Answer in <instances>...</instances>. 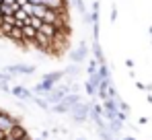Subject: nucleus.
I'll return each mask as SVG.
<instances>
[{"instance_id": "nucleus-11", "label": "nucleus", "mask_w": 152, "mask_h": 140, "mask_svg": "<svg viewBox=\"0 0 152 140\" xmlns=\"http://www.w3.org/2000/svg\"><path fill=\"white\" fill-rule=\"evenodd\" d=\"M107 126H109L107 130H109V132H111L113 136H115V134H119V132L124 130V122H121V119H117V117L109 119V124H107Z\"/></svg>"}, {"instance_id": "nucleus-21", "label": "nucleus", "mask_w": 152, "mask_h": 140, "mask_svg": "<svg viewBox=\"0 0 152 140\" xmlns=\"http://www.w3.org/2000/svg\"><path fill=\"white\" fill-rule=\"evenodd\" d=\"M0 91H2V93H10V85H8L6 80H0Z\"/></svg>"}, {"instance_id": "nucleus-17", "label": "nucleus", "mask_w": 152, "mask_h": 140, "mask_svg": "<svg viewBox=\"0 0 152 140\" xmlns=\"http://www.w3.org/2000/svg\"><path fill=\"white\" fill-rule=\"evenodd\" d=\"M84 91H86V95H91V97H97V85L93 80H86L84 83Z\"/></svg>"}, {"instance_id": "nucleus-26", "label": "nucleus", "mask_w": 152, "mask_h": 140, "mask_svg": "<svg viewBox=\"0 0 152 140\" xmlns=\"http://www.w3.org/2000/svg\"><path fill=\"white\" fill-rule=\"evenodd\" d=\"M4 136H6V134H4V132L0 130V140H4Z\"/></svg>"}, {"instance_id": "nucleus-31", "label": "nucleus", "mask_w": 152, "mask_h": 140, "mask_svg": "<svg viewBox=\"0 0 152 140\" xmlns=\"http://www.w3.org/2000/svg\"><path fill=\"white\" fill-rule=\"evenodd\" d=\"M37 140H43V138H37Z\"/></svg>"}, {"instance_id": "nucleus-8", "label": "nucleus", "mask_w": 152, "mask_h": 140, "mask_svg": "<svg viewBox=\"0 0 152 140\" xmlns=\"http://www.w3.org/2000/svg\"><path fill=\"white\" fill-rule=\"evenodd\" d=\"M8 74H33L35 66H29V64H12V66H6Z\"/></svg>"}, {"instance_id": "nucleus-16", "label": "nucleus", "mask_w": 152, "mask_h": 140, "mask_svg": "<svg viewBox=\"0 0 152 140\" xmlns=\"http://www.w3.org/2000/svg\"><path fill=\"white\" fill-rule=\"evenodd\" d=\"M101 80H105V78H111V72H109V68H107V64H99V68H97V72H95Z\"/></svg>"}, {"instance_id": "nucleus-30", "label": "nucleus", "mask_w": 152, "mask_h": 140, "mask_svg": "<svg viewBox=\"0 0 152 140\" xmlns=\"http://www.w3.org/2000/svg\"><path fill=\"white\" fill-rule=\"evenodd\" d=\"M76 140H84V138H76Z\"/></svg>"}, {"instance_id": "nucleus-3", "label": "nucleus", "mask_w": 152, "mask_h": 140, "mask_svg": "<svg viewBox=\"0 0 152 140\" xmlns=\"http://www.w3.org/2000/svg\"><path fill=\"white\" fill-rule=\"evenodd\" d=\"M88 111H91V101H88V103L78 101L74 107L70 109V116H72V119H74L76 124H84V122L88 119Z\"/></svg>"}, {"instance_id": "nucleus-25", "label": "nucleus", "mask_w": 152, "mask_h": 140, "mask_svg": "<svg viewBox=\"0 0 152 140\" xmlns=\"http://www.w3.org/2000/svg\"><path fill=\"white\" fill-rule=\"evenodd\" d=\"M121 140H136L134 136H126V138H121Z\"/></svg>"}, {"instance_id": "nucleus-10", "label": "nucleus", "mask_w": 152, "mask_h": 140, "mask_svg": "<svg viewBox=\"0 0 152 140\" xmlns=\"http://www.w3.org/2000/svg\"><path fill=\"white\" fill-rule=\"evenodd\" d=\"M6 39H10V41H15V43H25V41H23L21 27H10V31L6 33Z\"/></svg>"}, {"instance_id": "nucleus-9", "label": "nucleus", "mask_w": 152, "mask_h": 140, "mask_svg": "<svg viewBox=\"0 0 152 140\" xmlns=\"http://www.w3.org/2000/svg\"><path fill=\"white\" fill-rule=\"evenodd\" d=\"M21 33H23V41H25V43H31V41L35 39V35H37V29L31 27V25H23V27H21Z\"/></svg>"}, {"instance_id": "nucleus-15", "label": "nucleus", "mask_w": 152, "mask_h": 140, "mask_svg": "<svg viewBox=\"0 0 152 140\" xmlns=\"http://www.w3.org/2000/svg\"><path fill=\"white\" fill-rule=\"evenodd\" d=\"M31 101H33L37 107H41L43 111H50V103H48L43 97H39V95H33V99H31Z\"/></svg>"}, {"instance_id": "nucleus-12", "label": "nucleus", "mask_w": 152, "mask_h": 140, "mask_svg": "<svg viewBox=\"0 0 152 140\" xmlns=\"http://www.w3.org/2000/svg\"><path fill=\"white\" fill-rule=\"evenodd\" d=\"M8 136H10V138H15V140H23V138H27L29 134H27V130L21 126V124H17V126L10 130V134H8Z\"/></svg>"}, {"instance_id": "nucleus-23", "label": "nucleus", "mask_w": 152, "mask_h": 140, "mask_svg": "<svg viewBox=\"0 0 152 140\" xmlns=\"http://www.w3.org/2000/svg\"><path fill=\"white\" fill-rule=\"evenodd\" d=\"M2 4H4V6H19L17 0H2Z\"/></svg>"}, {"instance_id": "nucleus-20", "label": "nucleus", "mask_w": 152, "mask_h": 140, "mask_svg": "<svg viewBox=\"0 0 152 140\" xmlns=\"http://www.w3.org/2000/svg\"><path fill=\"white\" fill-rule=\"evenodd\" d=\"M41 23H43L41 19H37V17H29V25H31V27H35L37 31H39V27H41Z\"/></svg>"}, {"instance_id": "nucleus-18", "label": "nucleus", "mask_w": 152, "mask_h": 140, "mask_svg": "<svg viewBox=\"0 0 152 140\" xmlns=\"http://www.w3.org/2000/svg\"><path fill=\"white\" fill-rule=\"evenodd\" d=\"M64 72H66V74H70V76H78V74H80V64H70Z\"/></svg>"}, {"instance_id": "nucleus-7", "label": "nucleus", "mask_w": 152, "mask_h": 140, "mask_svg": "<svg viewBox=\"0 0 152 140\" xmlns=\"http://www.w3.org/2000/svg\"><path fill=\"white\" fill-rule=\"evenodd\" d=\"M10 95H15V97L21 99V101H31V99H33L31 91H29L27 87H23V85H15V87H10Z\"/></svg>"}, {"instance_id": "nucleus-1", "label": "nucleus", "mask_w": 152, "mask_h": 140, "mask_svg": "<svg viewBox=\"0 0 152 140\" xmlns=\"http://www.w3.org/2000/svg\"><path fill=\"white\" fill-rule=\"evenodd\" d=\"M78 101H80V95H78V93H66V95H64V99H62L60 103L50 105V107H51V111H53V113L64 116V113H70V109L74 107Z\"/></svg>"}, {"instance_id": "nucleus-14", "label": "nucleus", "mask_w": 152, "mask_h": 140, "mask_svg": "<svg viewBox=\"0 0 152 140\" xmlns=\"http://www.w3.org/2000/svg\"><path fill=\"white\" fill-rule=\"evenodd\" d=\"M93 54H95V60H97L99 64H107L105 54H103V49H101V46H99V41H95V43H93Z\"/></svg>"}, {"instance_id": "nucleus-4", "label": "nucleus", "mask_w": 152, "mask_h": 140, "mask_svg": "<svg viewBox=\"0 0 152 140\" xmlns=\"http://www.w3.org/2000/svg\"><path fill=\"white\" fill-rule=\"evenodd\" d=\"M86 56H88V46H86V41H80V46L68 54V58H70L74 64H82V62L86 60Z\"/></svg>"}, {"instance_id": "nucleus-6", "label": "nucleus", "mask_w": 152, "mask_h": 140, "mask_svg": "<svg viewBox=\"0 0 152 140\" xmlns=\"http://www.w3.org/2000/svg\"><path fill=\"white\" fill-rule=\"evenodd\" d=\"M64 74H66L64 70H53V72H48V74L43 76V80H41V83H43V87L50 91L53 85H58V83L62 80V76H64Z\"/></svg>"}, {"instance_id": "nucleus-28", "label": "nucleus", "mask_w": 152, "mask_h": 140, "mask_svg": "<svg viewBox=\"0 0 152 140\" xmlns=\"http://www.w3.org/2000/svg\"><path fill=\"white\" fill-rule=\"evenodd\" d=\"M23 140H31V138H29V136H27V138H23Z\"/></svg>"}, {"instance_id": "nucleus-27", "label": "nucleus", "mask_w": 152, "mask_h": 140, "mask_svg": "<svg viewBox=\"0 0 152 140\" xmlns=\"http://www.w3.org/2000/svg\"><path fill=\"white\" fill-rule=\"evenodd\" d=\"M4 140H15V138H10V136H4Z\"/></svg>"}, {"instance_id": "nucleus-22", "label": "nucleus", "mask_w": 152, "mask_h": 140, "mask_svg": "<svg viewBox=\"0 0 152 140\" xmlns=\"http://www.w3.org/2000/svg\"><path fill=\"white\" fill-rule=\"evenodd\" d=\"M72 2H74V4H76V8H78L80 13H84V10H86V4H84L82 0H72Z\"/></svg>"}, {"instance_id": "nucleus-29", "label": "nucleus", "mask_w": 152, "mask_h": 140, "mask_svg": "<svg viewBox=\"0 0 152 140\" xmlns=\"http://www.w3.org/2000/svg\"><path fill=\"white\" fill-rule=\"evenodd\" d=\"M0 8H2V0H0Z\"/></svg>"}, {"instance_id": "nucleus-24", "label": "nucleus", "mask_w": 152, "mask_h": 140, "mask_svg": "<svg viewBox=\"0 0 152 140\" xmlns=\"http://www.w3.org/2000/svg\"><path fill=\"white\" fill-rule=\"evenodd\" d=\"M115 19H117V6L111 8V21H115Z\"/></svg>"}, {"instance_id": "nucleus-5", "label": "nucleus", "mask_w": 152, "mask_h": 140, "mask_svg": "<svg viewBox=\"0 0 152 140\" xmlns=\"http://www.w3.org/2000/svg\"><path fill=\"white\" fill-rule=\"evenodd\" d=\"M17 124H19V122L10 116V113H6V111H2V109H0V130H2L6 136L10 134V130H12Z\"/></svg>"}, {"instance_id": "nucleus-2", "label": "nucleus", "mask_w": 152, "mask_h": 140, "mask_svg": "<svg viewBox=\"0 0 152 140\" xmlns=\"http://www.w3.org/2000/svg\"><path fill=\"white\" fill-rule=\"evenodd\" d=\"M66 93H70V83H68V85H53L50 91L45 93V101H48L50 105H56V103H60V101L64 99Z\"/></svg>"}, {"instance_id": "nucleus-19", "label": "nucleus", "mask_w": 152, "mask_h": 140, "mask_svg": "<svg viewBox=\"0 0 152 140\" xmlns=\"http://www.w3.org/2000/svg\"><path fill=\"white\" fill-rule=\"evenodd\" d=\"M97 68H99V62L93 58V60L88 62V66H86V72H88V76H91V74H95V72H97Z\"/></svg>"}, {"instance_id": "nucleus-13", "label": "nucleus", "mask_w": 152, "mask_h": 140, "mask_svg": "<svg viewBox=\"0 0 152 140\" xmlns=\"http://www.w3.org/2000/svg\"><path fill=\"white\" fill-rule=\"evenodd\" d=\"M39 31H41L43 35H48L50 39H53V37H56V33H58V27H56V25H50V23H41Z\"/></svg>"}]
</instances>
